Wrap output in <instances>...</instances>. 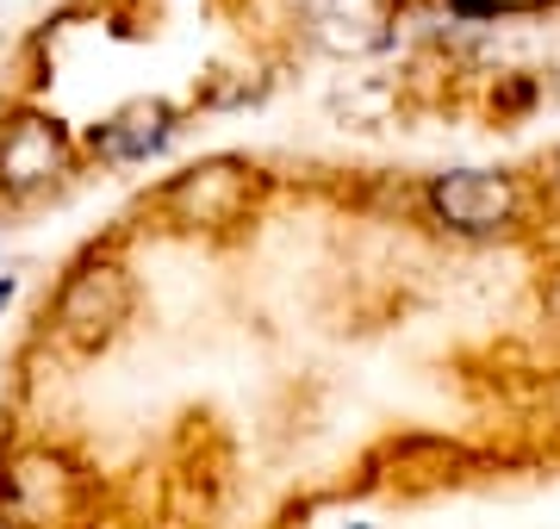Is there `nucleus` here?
I'll use <instances>...</instances> for the list:
<instances>
[{
	"instance_id": "5",
	"label": "nucleus",
	"mask_w": 560,
	"mask_h": 529,
	"mask_svg": "<svg viewBox=\"0 0 560 529\" xmlns=\"http://www.w3.org/2000/svg\"><path fill=\"white\" fill-rule=\"evenodd\" d=\"M125 311H131V281L113 256H88L57 293V330L75 343H101L106 330L125 325Z\"/></svg>"
},
{
	"instance_id": "9",
	"label": "nucleus",
	"mask_w": 560,
	"mask_h": 529,
	"mask_svg": "<svg viewBox=\"0 0 560 529\" xmlns=\"http://www.w3.org/2000/svg\"><path fill=\"white\" fill-rule=\"evenodd\" d=\"M342 529H374V524H342Z\"/></svg>"
},
{
	"instance_id": "3",
	"label": "nucleus",
	"mask_w": 560,
	"mask_h": 529,
	"mask_svg": "<svg viewBox=\"0 0 560 529\" xmlns=\"http://www.w3.org/2000/svg\"><path fill=\"white\" fill-rule=\"evenodd\" d=\"M69 163H75V143H69L62 119H50L38 106H20L0 125V193L7 200L44 193L57 175H69Z\"/></svg>"
},
{
	"instance_id": "8",
	"label": "nucleus",
	"mask_w": 560,
	"mask_h": 529,
	"mask_svg": "<svg viewBox=\"0 0 560 529\" xmlns=\"http://www.w3.org/2000/svg\"><path fill=\"white\" fill-rule=\"evenodd\" d=\"M7 299H13V274H0V311H7Z\"/></svg>"
},
{
	"instance_id": "2",
	"label": "nucleus",
	"mask_w": 560,
	"mask_h": 529,
	"mask_svg": "<svg viewBox=\"0 0 560 529\" xmlns=\"http://www.w3.org/2000/svg\"><path fill=\"white\" fill-rule=\"evenodd\" d=\"M423 205H430V219L460 231V237H486V231L517 224L523 187L499 168H448V175H430Z\"/></svg>"
},
{
	"instance_id": "4",
	"label": "nucleus",
	"mask_w": 560,
	"mask_h": 529,
	"mask_svg": "<svg viewBox=\"0 0 560 529\" xmlns=\"http://www.w3.org/2000/svg\"><path fill=\"white\" fill-rule=\"evenodd\" d=\"M249 175L256 168L243 163V156H212V163H194L180 168L175 181H168V193H162V212L175 224H187V231H219V224H237L243 212H249Z\"/></svg>"
},
{
	"instance_id": "1",
	"label": "nucleus",
	"mask_w": 560,
	"mask_h": 529,
	"mask_svg": "<svg viewBox=\"0 0 560 529\" xmlns=\"http://www.w3.org/2000/svg\"><path fill=\"white\" fill-rule=\"evenodd\" d=\"M81 505H88V473L57 448H13L0 461L7 529H75Z\"/></svg>"
},
{
	"instance_id": "6",
	"label": "nucleus",
	"mask_w": 560,
	"mask_h": 529,
	"mask_svg": "<svg viewBox=\"0 0 560 529\" xmlns=\"http://www.w3.org/2000/svg\"><path fill=\"white\" fill-rule=\"evenodd\" d=\"M305 38L330 50V57H368L393 38V13L386 0H300Z\"/></svg>"
},
{
	"instance_id": "7",
	"label": "nucleus",
	"mask_w": 560,
	"mask_h": 529,
	"mask_svg": "<svg viewBox=\"0 0 560 529\" xmlns=\"http://www.w3.org/2000/svg\"><path fill=\"white\" fill-rule=\"evenodd\" d=\"M168 138H175V106L168 101H131L88 131L101 163H150L156 150H168Z\"/></svg>"
},
{
	"instance_id": "10",
	"label": "nucleus",
	"mask_w": 560,
	"mask_h": 529,
	"mask_svg": "<svg viewBox=\"0 0 560 529\" xmlns=\"http://www.w3.org/2000/svg\"><path fill=\"white\" fill-rule=\"evenodd\" d=\"M555 187H560V156H555Z\"/></svg>"
}]
</instances>
